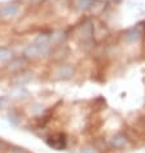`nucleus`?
Returning <instances> with one entry per match:
<instances>
[{
    "label": "nucleus",
    "instance_id": "f257e3e1",
    "mask_svg": "<svg viewBox=\"0 0 145 153\" xmlns=\"http://www.w3.org/2000/svg\"><path fill=\"white\" fill-rule=\"evenodd\" d=\"M75 74V66L74 64L64 62L60 64L52 70V76L55 79H60V81H70Z\"/></svg>",
    "mask_w": 145,
    "mask_h": 153
},
{
    "label": "nucleus",
    "instance_id": "f03ea898",
    "mask_svg": "<svg viewBox=\"0 0 145 153\" xmlns=\"http://www.w3.org/2000/svg\"><path fill=\"white\" fill-rule=\"evenodd\" d=\"M47 144L56 151H64L69 147V135L64 131L53 132L47 139Z\"/></svg>",
    "mask_w": 145,
    "mask_h": 153
},
{
    "label": "nucleus",
    "instance_id": "7ed1b4c3",
    "mask_svg": "<svg viewBox=\"0 0 145 153\" xmlns=\"http://www.w3.org/2000/svg\"><path fill=\"white\" fill-rule=\"evenodd\" d=\"M49 51V45L48 43H39V42H35L34 44L29 45L27 48L25 49L24 55L26 59H35V57H40L48 53Z\"/></svg>",
    "mask_w": 145,
    "mask_h": 153
},
{
    "label": "nucleus",
    "instance_id": "20e7f679",
    "mask_svg": "<svg viewBox=\"0 0 145 153\" xmlns=\"http://www.w3.org/2000/svg\"><path fill=\"white\" fill-rule=\"evenodd\" d=\"M21 13V7L16 3H9L0 7V16L3 18H14Z\"/></svg>",
    "mask_w": 145,
    "mask_h": 153
},
{
    "label": "nucleus",
    "instance_id": "39448f33",
    "mask_svg": "<svg viewBox=\"0 0 145 153\" xmlns=\"http://www.w3.org/2000/svg\"><path fill=\"white\" fill-rule=\"evenodd\" d=\"M29 64V59H26L25 56L21 57H16V59H12L8 64V70L9 71H20L22 70L26 65Z\"/></svg>",
    "mask_w": 145,
    "mask_h": 153
},
{
    "label": "nucleus",
    "instance_id": "423d86ee",
    "mask_svg": "<svg viewBox=\"0 0 145 153\" xmlns=\"http://www.w3.org/2000/svg\"><path fill=\"white\" fill-rule=\"evenodd\" d=\"M13 59V51L10 48H0V61L3 62H7V61H10Z\"/></svg>",
    "mask_w": 145,
    "mask_h": 153
},
{
    "label": "nucleus",
    "instance_id": "0eeeda50",
    "mask_svg": "<svg viewBox=\"0 0 145 153\" xmlns=\"http://www.w3.org/2000/svg\"><path fill=\"white\" fill-rule=\"evenodd\" d=\"M8 151H9V149H8V144H7L4 140H0V153L8 152Z\"/></svg>",
    "mask_w": 145,
    "mask_h": 153
},
{
    "label": "nucleus",
    "instance_id": "6e6552de",
    "mask_svg": "<svg viewBox=\"0 0 145 153\" xmlns=\"http://www.w3.org/2000/svg\"><path fill=\"white\" fill-rule=\"evenodd\" d=\"M22 1H25L26 4H33V5H39L41 3L44 1V0H22Z\"/></svg>",
    "mask_w": 145,
    "mask_h": 153
},
{
    "label": "nucleus",
    "instance_id": "1a4fd4ad",
    "mask_svg": "<svg viewBox=\"0 0 145 153\" xmlns=\"http://www.w3.org/2000/svg\"><path fill=\"white\" fill-rule=\"evenodd\" d=\"M0 17H1V16H0Z\"/></svg>",
    "mask_w": 145,
    "mask_h": 153
}]
</instances>
